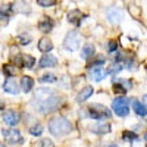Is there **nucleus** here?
Masks as SVG:
<instances>
[{
  "mask_svg": "<svg viewBox=\"0 0 147 147\" xmlns=\"http://www.w3.org/2000/svg\"><path fill=\"white\" fill-rule=\"evenodd\" d=\"M30 41H31V37H30V35H27V34L19 35V43H21V44L27 46V44H30Z\"/></svg>",
  "mask_w": 147,
  "mask_h": 147,
  "instance_id": "7c9ffc66",
  "label": "nucleus"
},
{
  "mask_svg": "<svg viewBox=\"0 0 147 147\" xmlns=\"http://www.w3.org/2000/svg\"><path fill=\"white\" fill-rule=\"evenodd\" d=\"M0 147H6V146H5V144H0Z\"/></svg>",
  "mask_w": 147,
  "mask_h": 147,
  "instance_id": "f704fd0d",
  "label": "nucleus"
},
{
  "mask_svg": "<svg viewBox=\"0 0 147 147\" xmlns=\"http://www.w3.org/2000/svg\"><path fill=\"white\" fill-rule=\"evenodd\" d=\"M22 65L24 66H27V68H32L35 65V59L30 55H24L22 56Z\"/></svg>",
  "mask_w": 147,
  "mask_h": 147,
  "instance_id": "5701e85b",
  "label": "nucleus"
},
{
  "mask_svg": "<svg viewBox=\"0 0 147 147\" xmlns=\"http://www.w3.org/2000/svg\"><path fill=\"white\" fill-rule=\"evenodd\" d=\"M113 91H115L116 94H118V93H119V94H125V93H127V90H125L124 87H122V85H121L119 82H118V84L115 82V85H113Z\"/></svg>",
  "mask_w": 147,
  "mask_h": 147,
  "instance_id": "2f4dec72",
  "label": "nucleus"
},
{
  "mask_svg": "<svg viewBox=\"0 0 147 147\" xmlns=\"http://www.w3.org/2000/svg\"><path fill=\"white\" fill-rule=\"evenodd\" d=\"M132 107H134V110H136V113L137 115H140V116H146V105L144 103H140V102H134L132 103Z\"/></svg>",
  "mask_w": 147,
  "mask_h": 147,
  "instance_id": "412c9836",
  "label": "nucleus"
},
{
  "mask_svg": "<svg viewBox=\"0 0 147 147\" xmlns=\"http://www.w3.org/2000/svg\"><path fill=\"white\" fill-rule=\"evenodd\" d=\"M122 138L125 141H134V140H138V136H136L134 132H129V131H125L122 134Z\"/></svg>",
  "mask_w": 147,
  "mask_h": 147,
  "instance_id": "bb28decb",
  "label": "nucleus"
},
{
  "mask_svg": "<svg viewBox=\"0 0 147 147\" xmlns=\"http://www.w3.org/2000/svg\"><path fill=\"white\" fill-rule=\"evenodd\" d=\"M53 49V44H52V41L49 40V38H41L40 41H38V50L40 52H43V53H47V52H50Z\"/></svg>",
  "mask_w": 147,
  "mask_h": 147,
  "instance_id": "f3484780",
  "label": "nucleus"
},
{
  "mask_svg": "<svg viewBox=\"0 0 147 147\" xmlns=\"http://www.w3.org/2000/svg\"><path fill=\"white\" fill-rule=\"evenodd\" d=\"M57 65V59L53 56V55H50V53H46L43 57H41V60H40V68H53V66H56Z\"/></svg>",
  "mask_w": 147,
  "mask_h": 147,
  "instance_id": "0eeeda50",
  "label": "nucleus"
},
{
  "mask_svg": "<svg viewBox=\"0 0 147 147\" xmlns=\"http://www.w3.org/2000/svg\"><path fill=\"white\" fill-rule=\"evenodd\" d=\"M91 94H93V88H91V87H84L82 91H81V93L78 94V97H77V102H78V103H82L84 100H87Z\"/></svg>",
  "mask_w": 147,
  "mask_h": 147,
  "instance_id": "6ab92c4d",
  "label": "nucleus"
},
{
  "mask_svg": "<svg viewBox=\"0 0 147 147\" xmlns=\"http://www.w3.org/2000/svg\"><path fill=\"white\" fill-rule=\"evenodd\" d=\"M3 134V137L7 143H12V144H15V143H21L22 141V136H21V132L18 129H13V128H10V129H3L2 131Z\"/></svg>",
  "mask_w": 147,
  "mask_h": 147,
  "instance_id": "423d86ee",
  "label": "nucleus"
},
{
  "mask_svg": "<svg viewBox=\"0 0 147 147\" xmlns=\"http://www.w3.org/2000/svg\"><path fill=\"white\" fill-rule=\"evenodd\" d=\"M107 19L112 24H118L122 19V10L118 7H110L107 10Z\"/></svg>",
  "mask_w": 147,
  "mask_h": 147,
  "instance_id": "9d476101",
  "label": "nucleus"
},
{
  "mask_svg": "<svg viewBox=\"0 0 147 147\" xmlns=\"http://www.w3.org/2000/svg\"><path fill=\"white\" fill-rule=\"evenodd\" d=\"M3 71H5V74H6L7 77H12V75H15V74L18 72V69L13 65H5L3 66Z\"/></svg>",
  "mask_w": 147,
  "mask_h": 147,
  "instance_id": "393cba45",
  "label": "nucleus"
},
{
  "mask_svg": "<svg viewBox=\"0 0 147 147\" xmlns=\"http://www.w3.org/2000/svg\"><path fill=\"white\" fill-rule=\"evenodd\" d=\"M81 34L78 32V31H69L68 34H66V37H65V41H63V46H65V49L66 50H77V49L80 47V44H81Z\"/></svg>",
  "mask_w": 147,
  "mask_h": 147,
  "instance_id": "7ed1b4c3",
  "label": "nucleus"
},
{
  "mask_svg": "<svg viewBox=\"0 0 147 147\" xmlns=\"http://www.w3.org/2000/svg\"><path fill=\"white\" fill-rule=\"evenodd\" d=\"M85 116H90L94 119H105V118H110L112 113L109 112V109L102 106V105H94L88 109V113H85Z\"/></svg>",
  "mask_w": 147,
  "mask_h": 147,
  "instance_id": "20e7f679",
  "label": "nucleus"
},
{
  "mask_svg": "<svg viewBox=\"0 0 147 147\" xmlns=\"http://www.w3.org/2000/svg\"><path fill=\"white\" fill-rule=\"evenodd\" d=\"M3 121H5V124L13 127L19 122V115L15 112V110H7V112L3 113Z\"/></svg>",
  "mask_w": 147,
  "mask_h": 147,
  "instance_id": "6e6552de",
  "label": "nucleus"
},
{
  "mask_svg": "<svg viewBox=\"0 0 147 147\" xmlns=\"http://www.w3.org/2000/svg\"><path fill=\"white\" fill-rule=\"evenodd\" d=\"M37 5L41 7H50L56 5V0H37Z\"/></svg>",
  "mask_w": 147,
  "mask_h": 147,
  "instance_id": "cd10ccee",
  "label": "nucleus"
},
{
  "mask_svg": "<svg viewBox=\"0 0 147 147\" xmlns=\"http://www.w3.org/2000/svg\"><path fill=\"white\" fill-rule=\"evenodd\" d=\"M82 18H84V15L81 13L80 10H71L69 13H68V21L71 22V24H74V25H80L81 24V21H82Z\"/></svg>",
  "mask_w": 147,
  "mask_h": 147,
  "instance_id": "f8f14e48",
  "label": "nucleus"
},
{
  "mask_svg": "<svg viewBox=\"0 0 147 147\" xmlns=\"http://www.w3.org/2000/svg\"><path fill=\"white\" fill-rule=\"evenodd\" d=\"M129 13H131L134 18L138 19V18L141 16V9H140L138 6H136V5H131V6H129Z\"/></svg>",
  "mask_w": 147,
  "mask_h": 147,
  "instance_id": "a878e982",
  "label": "nucleus"
},
{
  "mask_svg": "<svg viewBox=\"0 0 147 147\" xmlns=\"http://www.w3.org/2000/svg\"><path fill=\"white\" fill-rule=\"evenodd\" d=\"M10 59H12V63H13V65L24 66L22 65V55L19 53V49L18 47H12L10 49Z\"/></svg>",
  "mask_w": 147,
  "mask_h": 147,
  "instance_id": "ddd939ff",
  "label": "nucleus"
},
{
  "mask_svg": "<svg viewBox=\"0 0 147 147\" xmlns=\"http://www.w3.org/2000/svg\"><path fill=\"white\" fill-rule=\"evenodd\" d=\"M94 53H96L94 46H93V44H85V46H84V49H82L81 57H82V59H88V57H91Z\"/></svg>",
  "mask_w": 147,
  "mask_h": 147,
  "instance_id": "aec40b11",
  "label": "nucleus"
},
{
  "mask_svg": "<svg viewBox=\"0 0 147 147\" xmlns=\"http://www.w3.org/2000/svg\"><path fill=\"white\" fill-rule=\"evenodd\" d=\"M62 97H59L52 88H38L35 91L32 106L40 113H50L57 110L62 106Z\"/></svg>",
  "mask_w": 147,
  "mask_h": 147,
  "instance_id": "f257e3e1",
  "label": "nucleus"
},
{
  "mask_svg": "<svg viewBox=\"0 0 147 147\" xmlns=\"http://www.w3.org/2000/svg\"><path fill=\"white\" fill-rule=\"evenodd\" d=\"M112 109L118 116H127L129 113V106H128V100L124 97H116L112 103Z\"/></svg>",
  "mask_w": 147,
  "mask_h": 147,
  "instance_id": "39448f33",
  "label": "nucleus"
},
{
  "mask_svg": "<svg viewBox=\"0 0 147 147\" xmlns=\"http://www.w3.org/2000/svg\"><path fill=\"white\" fill-rule=\"evenodd\" d=\"M107 147H118V146H107Z\"/></svg>",
  "mask_w": 147,
  "mask_h": 147,
  "instance_id": "c9c22d12",
  "label": "nucleus"
},
{
  "mask_svg": "<svg viewBox=\"0 0 147 147\" xmlns=\"http://www.w3.org/2000/svg\"><path fill=\"white\" fill-rule=\"evenodd\" d=\"M91 131L97 132V134H106L110 131V125L109 124H103V122H99V124H94V125H90L88 127Z\"/></svg>",
  "mask_w": 147,
  "mask_h": 147,
  "instance_id": "4468645a",
  "label": "nucleus"
},
{
  "mask_svg": "<svg viewBox=\"0 0 147 147\" xmlns=\"http://www.w3.org/2000/svg\"><path fill=\"white\" fill-rule=\"evenodd\" d=\"M91 80L93 81H96V82H99V81H102L105 77H106V72L100 68V66H96V68H93L91 69Z\"/></svg>",
  "mask_w": 147,
  "mask_h": 147,
  "instance_id": "2eb2a0df",
  "label": "nucleus"
},
{
  "mask_svg": "<svg viewBox=\"0 0 147 147\" xmlns=\"http://www.w3.org/2000/svg\"><path fill=\"white\" fill-rule=\"evenodd\" d=\"M10 12H12V5L0 6V18H2V19H7L10 16Z\"/></svg>",
  "mask_w": 147,
  "mask_h": 147,
  "instance_id": "4be33fe9",
  "label": "nucleus"
},
{
  "mask_svg": "<svg viewBox=\"0 0 147 147\" xmlns=\"http://www.w3.org/2000/svg\"><path fill=\"white\" fill-rule=\"evenodd\" d=\"M34 85V80L31 77H22V81H21V87L24 90V93H30L31 88Z\"/></svg>",
  "mask_w": 147,
  "mask_h": 147,
  "instance_id": "a211bd4d",
  "label": "nucleus"
},
{
  "mask_svg": "<svg viewBox=\"0 0 147 147\" xmlns=\"http://www.w3.org/2000/svg\"><path fill=\"white\" fill-rule=\"evenodd\" d=\"M3 88H5V91L9 93V94H18V93H19L18 82H16L13 78H7L6 82L3 84Z\"/></svg>",
  "mask_w": 147,
  "mask_h": 147,
  "instance_id": "1a4fd4ad",
  "label": "nucleus"
},
{
  "mask_svg": "<svg viewBox=\"0 0 147 147\" xmlns=\"http://www.w3.org/2000/svg\"><path fill=\"white\" fill-rule=\"evenodd\" d=\"M41 82H55L56 81V77L53 75V74H46V75H43L40 78Z\"/></svg>",
  "mask_w": 147,
  "mask_h": 147,
  "instance_id": "c756f323",
  "label": "nucleus"
},
{
  "mask_svg": "<svg viewBox=\"0 0 147 147\" xmlns=\"http://www.w3.org/2000/svg\"><path fill=\"white\" fill-rule=\"evenodd\" d=\"M53 21H52V18H49V16H44L40 22H38V30L41 31V32H49V31H52L53 30Z\"/></svg>",
  "mask_w": 147,
  "mask_h": 147,
  "instance_id": "9b49d317",
  "label": "nucleus"
},
{
  "mask_svg": "<svg viewBox=\"0 0 147 147\" xmlns=\"http://www.w3.org/2000/svg\"><path fill=\"white\" fill-rule=\"evenodd\" d=\"M40 146L41 147H55V144L50 141V140H47V138H44V140H41V143H40Z\"/></svg>",
  "mask_w": 147,
  "mask_h": 147,
  "instance_id": "473e14b6",
  "label": "nucleus"
},
{
  "mask_svg": "<svg viewBox=\"0 0 147 147\" xmlns=\"http://www.w3.org/2000/svg\"><path fill=\"white\" fill-rule=\"evenodd\" d=\"M41 132H43V127L40 124H37V125H34V127L30 128V134H31V136H34V137L41 136Z\"/></svg>",
  "mask_w": 147,
  "mask_h": 147,
  "instance_id": "b1692460",
  "label": "nucleus"
},
{
  "mask_svg": "<svg viewBox=\"0 0 147 147\" xmlns=\"http://www.w3.org/2000/svg\"><path fill=\"white\" fill-rule=\"evenodd\" d=\"M122 68H124V66H122V65L118 62V63H115V65L110 66V68L106 71V74H118V72H121V71H122Z\"/></svg>",
  "mask_w": 147,
  "mask_h": 147,
  "instance_id": "c85d7f7f",
  "label": "nucleus"
},
{
  "mask_svg": "<svg viewBox=\"0 0 147 147\" xmlns=\"http://www.w3.org/2000/svg\"><path fill=\"white\" fill-rule=\"evenodd\" d=\"M49 131L56 137H62L72 131V124L63 116H55L49 122Z\"/></svg>",
  "mask_w": 147,
  "mask_h": 147,
  "instance_id": "f03ea898",
  "label": "nucleus"
},
{
  "mask_svg": "<svg viewBox=\"0 0 147 147\" xmlns=\"http://www.w3.org/2000/svg\"><path fill=\"white\" fill-rule=\"evenodd\" d=\"M116 47H118V43L116 41H110L109 43V52H115Z\"/></svg>",
  "mask_w": 147,
  "mask_h": 147,
  "instance_id": "72a5a7b5",
  "label": "nucleus"
},
{
  "mask_svg": "<svg viewBox=\"0 0 147 147\" xmlns=\"http://www.w3.org/2000/svg\"><path fill=\"white\" fill-rule=\"evenodd\" d=\"M12 10H16V12H25V13H30V12H31L28 3H27V2H24V0H16V3L12 6Z\"/></svg>",
  "mask_w": 147,
  "mask_h": 147,
  "instance_id": "dca6fc26",
  "label": "nucleus"
}]
</instances>
